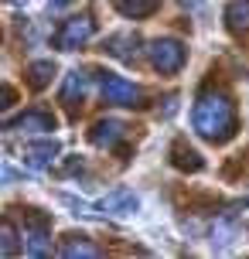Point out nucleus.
<instances>
[{
	"label": "nucleus",
	"mask_w": 249,
	"mask_h": 259,
	"mask_svg": "<svg viewBox=\"0 0 249 259\" xmlns=\"http://www.w3.org/2000/svg\"><path fill=\"white\" fill-rule=\"evenodd\" d=\"M191 126L201 140L225 143L236 133V106L222 89H201L191 109Z\"/></svg>",
	"instance_id": "f257e3e1"
},
{
	"label": "nucleus",
	"mask_w": 249,
	"mask_h": 259,
	"mask_svg": "<svg viewBox=\"0 0 249 259\" xmlns=\"http://www.w3.org/2000/svg\"><path fill=\"white\" fill-rule=\"evenodd\" d=\"M147 58H150V65L157 68L160 75H174V72H181L184 58H188V48L178 38H157L147 45Z\"/></svg>",
	"instance_id": "f03ea898"
},
{
	"label": "nucleus",
	"mask_w": 249,
	"mask_h": 259,
	"mask_svg": "<svg viewBox=\"0 0 249 259\" xmlns=\"http://www.w3.org/2000/svg\"><path fill=\"white\" fill-rule=\"evenodd\" d=\"M92 34H96L92 17L89 14H75V17H68L65 24L55 31V48H58V52H75L82 45H89Z\"/></svg>",
	"instance_id": "7ed1b4c3"
},
{
	"label": "nucleus",
	"mask_w": 249,
	"mask_h": 259,
	"mask_svg": "<svg viewBox=\"0 0 249 259\" xmlns=\"http://www.w3.org/2000/svg\"><path fill=\"white\" fill-rule=\"evenodd\" d=\"M103 99H106L109 106H140L144 92L137 89L133 82H127L123 75L106 72V75H103Z\"/></svg>",
	"instance_id": "20e7f679"
},
{
	"label": "nucleus",
	"mask_w": 249,
	"mask_h": 259,
	"mask_svg": "<svg viewBox=\"0 0 249 259\" xmlns=\"http://www.w3.org/2000/svg\"><path fill=\"white\" fill-rule=\"evenodd\" d=\"M58 140L52 137H45V140H34V143H24V150H21V160H24L31 170H45L55 164V157H58Z\"/></svg>",
	"instance_id": "39448f33"
},
{
	"label": "nucleus",
	"mask_w": 249,
	"mask_h": 259,
	"mask_svg": "<svg viewBox=\"0 0 249 259\" xmlns=\"http://www.w3.org/2000/svg\"><path fill=\"white\" fill-rule=\"evenodd\" d=\"M92 208H96V211H106V215L127 219V215H133V211L140 208V201H137V194H133L130 188H113V191L106 194V198H99Z\"/></svg>",
	"instance_id": "423d86ee"
},
{
	"label": "nucleus",
	"mask_w": 249,
	"mask_h": 259,
	"mask_svg": "<svg viewBox=\"0 0 249 259\" xmlns=\"http://www.w3.org/2000/svg\"><path fill=\"white\" fill-rule=\"evenodd\" d=\"M4 130L7 133H48V130H55V116L45 113V109H31V113H21V116L7 119Z\"/></svg>",
	"instance_id": "0eeeda50"
},
{
	"label": "nucleus",
	"mask_w": 249,
	"mask_h": 259,
	"mask_svg": "<svg viewBox=\"0 0 249 259\" xmlns=\"http://www.w3.org/2000/svg\"><path fill=\"white\" fill-rule=\"evenodd\" d=\"M123 137H127V126H123L119 119H99V123L89 130V140L96 143V147H106V150H113Z\"/></svg>",
	"instance_id": "6e6552de"
},
{
	"label": "nucleus",
	"mask_w": 249,
	"mask_h": 259,
	"mask_svg": "<svg viewBox=\"0 0 249 259\" xmlns=\"http://www.w3.org/2000/svg\"><path fill=\"white\" fill-rule=\"evenodd\" d=\"M24 239H27V246H24L27 256H48V219L31 215V225H27Z\"/></svg>",
	"instance_id": "1a4fd4ad"
},
{
	"label": "nucleus",
	"mask_w": 249,
	"mask_h": 259,
	"mask_svg": "<svg viewBox=\"0 0 249 259\" xmlns=\"http://www.w3.org/2000/svg\"><path fill=\"white\" fill-rule=\"evenodd\" d=\"M106 52L119 58V62H133L137 52H140V38L133 34V31H123V34H113V38H106Z\"/></svg>",
	"instance_id": "9d476101"
},
{
	"label": "nucleus",
	"mask_w": 249,
	"mask_h": 259,
	"mask_svg": "<svg viewBox=\"0 0 249 259\" xmlns=\"http://www.w3.org/2000/svg\"><path fill=\"white\" fill-rule=\"evenodd\" d=\"M86 92H89V75L86 72H68L65 75V85H62V103L68 106V109H75V106L86 99Z\"/></svg>",
	"instance_id": "9b49d317"
},
{
	"label": "nucleus",
	"mask_w": 249,
	"mask_h": 259,
	"mask_svg": "<svg viewBox=\"0 0 249 259\" xmlns=\"http://www.w3.org/2000/svg\"><path fill=\"white\" fill-rule=\"evenodd\" d=\"M171 164H174L178 170H191V174H198V170L205 167L201 154H198V150H191L184 140H178L174 147H171Z\"/></svg>",
	"instance_id": "f8f14e48"
},
{
	"label": "nucleus",
	"mask_w": 249,
	"mask_h": 259,
	"mask_svg": "<svg viewBox=\"0 0 249 259\" xmlns=\"http://www.w3.org/2000/svg\"><path fill=\"white\" fill-rule=\"evenodd\" d=\"M113 7H116L123 17H150V14L160 7V0H113Z\"/></svg>",
	"instance_id": "ddd939ff"
},
{
	"label": "nucleus",
	"mask_w": 249,
	"mask_h": 259,
	"mask_svg": "<svg viewBox=\"0 0 249 259\" xmlns=\"http://www.w3.org/2000/svg\"><path fill=\"white\" fill-rule=\"evenodd\" d=\"M225 24L229 31H249V0H232L229 7H225Z\"/></svg>",
	"instance_id": "4468645a"
},
{
	"label": "nucleus",
	"mask_w": 249,
	"mask_h": 259,
	"mask_svg": "<svg viewBox=\"0 0 249 259\" xmlns=\"http://www.w3.org/2000/svg\"><path fill=\"white\" fill-rule=\"evenodd\" d=\"M55 75V62L52 58H41V62H31L27 65V82H31V89H45Z\"/></svg>",
	"instance_id": "2eb2a0df"
},
{
	"label": "nucleus",
	"mask_w": 249,
	"mask_h": 259,
	"mask_svg": "<svg viewBox=\"0 0 249 259\" xmlns=\"http://www.w3.org/2000/svg\"><path fill=\"white\" fill-rule=\"evenodd\" d=\"M58 252H62V256H103V249L86 242V235H68Z\"/></svg>",
	"instance_id": "dca6fc26"
},
{
	"label": "nucleus",
	"mask_w": 249,
	"mask_h": 259,
	"mask_svg": "<svg viewBox=\"0 0 249 259\" xmlns=\"http://www.w3.org/2000/svg\"><path fill=\"white\" fill-rule=\"evenodd\" d=\"M14 252H17V232L11 222H4V256H14Z\"/></svg>",
	"instance_id": "f3484780"
},
{
	"label": "nucleus",
	"mask_w": 249,
	"mask_h": 259,
	"mask_svg": "<svg viewBox=\"0 0 249 259\" xmlns=\"http://www.w3.org/2000/svg\"><path fill=\"white\" fill-rule=\"evenodd\" d=\"M0 106H4V109H11V106H14V89H11V85H4V103H0Z\"/></svg>",
	"instance_id": "a211bd4d"
}]
</instances>
